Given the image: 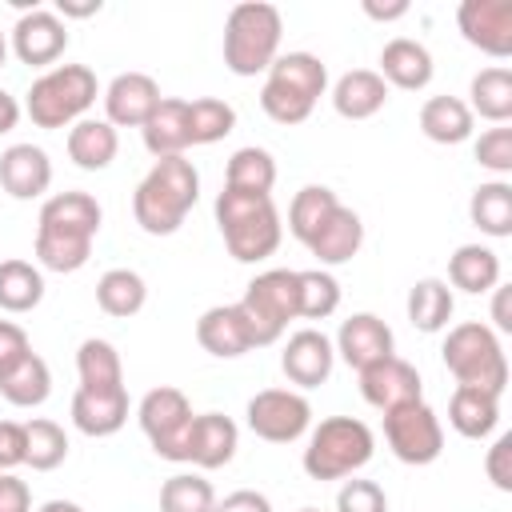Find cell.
Listing matches in <instances>:
<instances>
[{
  "mask_svg": "<svg viewBox=\"0 0 512 512\" xmlns=\"http://www.w3.org/2000/svg\"><path fill=\"white\" fill-rule=\"evenodd\" d=\"M100 232V204L88 192H56L36 220V260L48 272H80Z\"/></svg>",
  "mask_w": 512,
  "mask_h": 512,
  "instance_id": "cell-1",
  "label": "cell"
},
{
  "mask_svg": "<svg viewBox=\"0 0 512 512\" xmlns=\"http://www.w3.org/2000/svg\"><path fill=\"white\" fill-rule=\"evenodd\" d=\"M200 196V176L192 168V160L184 156H164L148 168V176L136 184L132 196V216L148 236H172L184 216L192 212Z\"/></svg>",
  "mask_w": 512,
  "mask_h": 512,
  "instance_id": "cell-2",
  "label": "cell"
},
{
  "mask_svg": "<svg viewBox=\"0 0 512 512\" xmlns=\"http://www.w3.org/2000/svg\"><path fill=\"white\" fill-rule=\"evenodd\" d=\"M216 224H220V236H224L228 252L240 264L268 260L280 248V236H284V224H280V212H276L272 196H260V192L224 188L216 196Z\"/></svg>",
  "mask_w": 512,
  "mask_h": 512,
  "instance_id": "cell-3",
  "label": "cell"
},
{
  "mask_svg": "<svg viewBox=\"0 0 512 512\" xmlns=\"http://www.w3.org/2000/svg\"><path fill=\"white\" fill-rule=\"evenodd\" d=\"M328 88V68L312 52H288L276 56L268 68V80L260 88V108L276 124H304L316 108V100Z\"/></svg>",
  "mask_w": 512,
  "mask_h": 512,
  "instance_id": "cell-4",
  "label": "cell"
},
{
  "mask_svg": "<svg viewBox=\"0 0 512 512\" xmlns=\"http://www.w3.org/2000/svg\"><path fill=\"white\" fill-rule=\"evenodd\" d=\"M440 356H444V368L464 388H480V392H492V396H500L508 388V356L500 348V336L480 320L456 324L448 332Z\"/></svg>",
  "mask_w": 512,
  "mask_h": 512,
  "instance_id": "cell-5",
  "label": "cell"
},
{
  "mask_svg": "<svg viewBox=\"0 0 512 512\" xmlns=\"http://www.w3.org/2000/svg\"><path fill=\"white\" fill-rule=\"evenodd\" d=\"M280 36H284V24H280V12L272 4H260V0L236 4L228 12V24H224L228 72H236V76L268 72L276 52H280Z\"/></svg>",
  "mask_w": 512,
  "mask_h": 512,
  "instance_id": "cell-6",
  "label": "cell"
},
{
  "mask_svg": "<svg viewBox=\"0 0 512 512\" xmlns=\"http://www.w3.org/2000/svg\"><path fill=\"white\" fill-rule=\"evenodd\" d=\"M376 452V436L356 416H328L316 424L304 448V472L312 480H344L360 472Z\"/></svg>",
  "mask_w": 512,
  "mask_h": 512,
  "instance_id": "cell-7",
  "label": "cell"
},
{
  "mask_svg": "<svg viewBox=\"0 0 512 512\" xmlns=\"http://www.w3.org/2000/svg\"><path fill=\"white\" fill-rule=\"evenodd\" d=\"M96 104V72L88 64H60L32 80L28 88V120L36 128H68L84 120V112Z\"/></svg>",
  "mask_w": 512,
  "mask_h": 512,
  "instance_id": "cell-8",
  "label": "cell"
},
{
  "mask_svg": "<svg viewBox=\"0 0 512 512\" xmlns=\"http://www.w3.org/2000/svg\"><path fill=\"white\" fill-rule=\"evenodd\" d=\"M244 320H248V332H252V348H264V344H276L288 328V320L300 316V296H296V272L292 268H268L260 272L244 296L236 300Z\"/></svg>",
  "mask_w": 512,
  "mask_h": 512,
  "instance_id": "cell-9",
  "label": "cell"
},
{
  "mask_svg": "<svg viewBox=\"0 0 512 512\" xmlns=\"http://www.w3.org/2000/svg\"><path fill=\"white\" fill-rule=\"evenodd\" d=\"M140 428L148 436V444L156 448L160 460H176V464H188V428H192V404L180 388H152L144 400H140Z\"/></svg>",
  "mask_w": 512,
  "mask_h": 512,
  "instance_id": "cell-10",
  "label": "cell"
},
{
  "mask_svg": "<svg viewBox=\"0 0 512 512\" xmlns=\"http://www.w3.org/2000/svg\"><path fill=\"white\" fill-rule=\"evenodd\" d=\"M384 440L392 448L396 460L404 464H432L440 452H444V428H440V416L424 404V400H412V404H400L392 412H384Z\"/></svg>",
  "mask_w": 512,
  "mask_h": 512,
  "instance_id": "cell-11",
  "label": "cell"
},
{
  "mask_svg": "<svg viewBox=\"0 0 512 512\" xmlns=\"http://www.w3.org/2000/svg\"><path fill=\"white\" fill-rule=\"evenodd\" d=\"M248 428L268 444H292L312 424V404L292 388H264L248 400Z\"/></svg>",
  "mask_w": 512,
  "mask_h": 512,
  "instance_id": "cell-12",
  "label": "cell"
},
{
  "mask_svg": "<svg viewBox=\"0 0 512 512\" xmlns=\"http://www.w3.org/2000/svg\"><path fill=\"white\" fill-rule=\"evenodd\" d=\"M464 40L496 60L512 56V0H464L456 8Z\"/></svg>",
  "mask_w": 512,
  "mask_h": 512,
  "instance_id": "cell-13",
  "label": "cell"
},
{
  "mask_svg": "<svg viewBox=\"0 0 512 512\" xmlns=\"http://www.w3.org/2000/svg\"><path fill=\"white\" fill-rule=\"evenodd\" d=\"M68 48V28L56 12L48 8H32L16 20L12 28V52L20 56V64H32V68H44L52 60H60Z\"/></svg>",
  "mask_w": 512,
  "mask_h": 512,
  "instance_id": "cell-14",
  "label": "cell"
},
{
  "mask_svg": "<svg viewBox=\"0 0 512 512\" xmlns=\"http://www.w3.org/2000/svg\"><path fill=\"white\" fill-rule=\"evenodd\" d=\"M160 84L148 72H120L104 92V120L112 128H144V120L160 104Z\"/></svg>",
  "mask_w": 512,
  "mask_h": 512,
  "instance_id": "cell-15",
  "label": "cell"
},
{
  "mask_svg": "<svg viewBox=\"0 0 512 512\" xmlns=\"http://www.w3.org/2000/svg\"><path fill=\"white\" fill-rule=\"evenodd\" d=\"M392 348H396L392 328H388L380 316H372V312L348 316V320L340 324V332H336V352H340L344 364L356 368V372H364V368H372V364L396 356Z\"/></svg>",
  "mask_w": 512,
  "mask_h": 512,
  "instance_id": "cell-16",
  "label": "cell"
},
{
  "mask_svg": "<svg viewBox=\"0 0 512 512\" xmlns=\"http://www.w3.org/2000/svg\"><path fill=\"white\" fill-rule=\"evenodd\" d=\"M332 364H336V348H332V340H328L324 332H316V328L292 332L288 344H284V352H280L284 376H288L292 384H300V388L324 384V380L332 376Z\"/></svg>",
  "mask_w": 512,
  "mask_h": 512,
  "instance_id": "cell-17",
  "label": "cell"
},
{
  "mask_svg": "<svg viewBox=\"0 0 512 512\" xmlns=\"http://www.w3.org/2000/svg\"><path fill=\"white\" fill-rule=\"evenodd\" d=\"M360 396H364L372 408L392 412V408H400V404L420 400V372H416L408 360L388 356V360H380V364H372V368L360 372Z\"/></svg>",
  "mask_w": 512,
  "mask_h": 512,
  "instance_id": "cell-18",
  "label": "cell"
},
{
  "mask_svg": "<svg viewBox=\"0 0 512 512\" xmlns=\"http://www.w3.org/2000/svg\"><path fill=\"white\" fill-rule=\"evenodd\" d=\"M52 184V160L36 144H12L0 156V188L12 200H36Z\"/></svg>",
  "mask_w": 512,
  "mask_h": 512,
  "instance_id": "cell-19",
  "label": "cell"
},
{
  "mask_svg": "<svg viewBox=\"0 0 512 512\" xmlns=\"http://www.w3.org/2000/svg\"><path fill=\"white\" fill-rule=\"evenodd\" d=\"M236 424L224 416V412H200L192 416V428H188V464L196 468H224L232 456H236Z\"/></svg>",
  "mask_w": 512,
  "mask_h": 512,
  "instance_id": "cell-20",
  "label": "cell"
},
{
  "mask_svg": "<svg viewBox=\"0 0 512 512\" xmlns=\"http://www.w3.org/2000/svg\"><path fill=\"white\" fill-rule=\"evenodd\" d=\"M196 340H200L204 352H212L220 360L244 356L252 348V332H248V320H244L240 304H216V308H208L196 320Z\"/></svg>",
  "mask_w": 512,
  "mask_h": 512,
  "instance_id": "cell-21",
  "label": "cell"
},
{
  "mask_svg": "<svg viewBox=\"0 0 512 512\" xmlns=\"http://www.w3.org/2000/svg\"><path fill=\"white\" fill-rule=\"evenodd\" d=\"M128 420V388H108V392H88L76 388L72 396V424L84 436H112Z\"/></svg>",
  "mask_w": 512,
  "mask_h": 512,
  "instance_id": "cell-22",
  "label": "cell"
},
{
  "mask_svg": "<svg viewBox=\"0 0 512 512\" xmlns=\"http://www.w3.org/2000/svg\"><path fill=\"white\" fill-rule=\"evenodd\" d=\"M380 80L392 88H404V92H420L432 80V52L408 36L388 40L380 52Z\"/></svg>",
  "mask_w": 512,
  "mask_h": 512,
  "instance_id": "cell-23",
  "label": "cell"
},
{
  "mask_svg": "<svg viewBox=\"0 0 512 512\" xmlns=\"http://www.w3.org/2000/svg\"><path fill=\"white\" fill-rule=\"evenodd\" d=\"M144 148L164 160V156H184V148L192 144V132H188V100H176V96H164L156 104V112L144 120Z\"/></svg>",
  "mask_w": 512,
  "mask_h": 512,
  "instance_id": "cell-24",
  "label": "cell"
},
{
  "mask_svg": "<svg viewBox=\"0 0 512 512\" xmlns=\"http://www.w3.org/2000/svg\"><path fill=\"white\" fill-rule=\"evenodd\" d=\"M364 244V224L352 208L336 204V212L316 228V236L308 240V252L320 260V264H348Z\"/></svg>",
  "mask_w": 512,
  "mask_h": 512,
  "instance_id": "cell-25",
  "label": "cell"
},
{
  "mask_svg": "<svg viewBox=\"0 0 512 512\" xmlns=\"http://www.w3.org/2000/svg\"><path fill=\"white\" fill-rule=\"evenodd\" d=\"M384 100H388V84L372 68H352L332 88V108L344 120H368V116H376L384 108Z\"/></svg>",
  "mask_w": 512,
  "mask_h": 512,
  "instance_id": "cell-26",
  "label": "cell"
},
{
  "mask_svg": "<svg viewBox=\"0 0 512 512\" xmlns=\"http://www.w3.org/2000/svg\"><path fill=\"white\" fill-rule=\"evenodd\" d=\"M116 152H120V136H116V128L108 120H88L84 116V120L72 124V132H68V156H72L76 168L100 172V168H108L116 160Z\"/></svg>",
  "mask_w": 512,
  "mask_h": 512,
  "instance_id": "cell-27",
  "label": "cell"
},
{
  "mask_svg": "<svg viewBox=\"0 0 512 512\" xmlns=\"http://www.w3.org/2000/svg\"><path fill=\"white\" fill-rule=\"evenodd\" d=\"M448 424L468 440H484L500 424V396L456 384V392L448 400Z\"/></svg>",
  "mask_w": 512,
  "mask_h": 512,
  "instance_id": "cell-28",
  "label": "cell"
},
{
  "mask_svg": "<svg viewBox=\"0 0 512 512\" xmlns=\"http://www.w3.org/2000/svg\"><path fill=\"white\" fill-rule=\"evenodd\" d=\"M420 132L432 144H464L472 136V112L460 96H428L420 108Z\"/></svg>",
  "mask_w": 512,
  "mask_h": 512,
  "instance_id": "cell-29",
  "label": "cell"
},
{
  "mask_svg": "<svg viewBox=\"0 0 512 512\" xmlns=\"http://www.w3.org/2000/svg\"><path fill=\"white\" fill-rule=\"evenodd\" d=\"M448 280L460 288V292H492L500 284V256L484 244H460L448 260Z\"/></svg>",
  "mask_w": 512,
  "mask_h": 512,
  "instance_id": "cell-30",
  "label": "cell"
},
{
  "mask_svg": "<svg viewBox=\"0 0 512 512\" xmlns=\"http://www.w3.org/2000/svg\"><path fill=\"white\" fill-rule=\"evenodd\" d=\"M48 392H52V372H48V364H44L36 352L20 356V360L0 376V396H4L8 404H16V408H36V404L48 400Z\"/></svg>",
  "mask_w": 512,
  "mask_h": 512,
  "instance_id": "cell-31",
  "label": "cell"
},
{
  "mask_svg": "<svg viewBox=\"0 0 512 512\" xmlns=\"http://www.w3.org/2000/svg\"><path fill=\"white\" fill-rule=\"evenodd\" d=\"M472 104L468 112L472 116H484L492 124H508L512 120V72L504 64H492V68H480L472 76Z\"/></svg>",
  "mask_w": 512,
  "mask_h": 512,
  "instance_id": "cell-32",
  "label": "cell"
},
{
  "mask_svg": "<svg viewBox=\"0 0 512 512\" xmlns=\"http://www.w3.org/2000/svg\"><path fill=\"white\" fill-rule=\"evenodd\" d=\"M144 300H148V284H144V276L132 272V268H108V272L96 280V304H100L108 316H116V320L136 316V312L144 308Z\"/></svg>",
  "mask_w": 512,
  "mask_h": 512,
  "instance_id": "cell-33",
  "label": "cell"
},
{
  "mask_svg": "<svg viewBox=\"0 0 512 512\" xmlns=\"http://www.w3.org/2000/svg\"><path fill=\"white\" fill-rule=\"evenodd\" d=\"M468 216L484 236H512V184L508 180H488L472 192Z\"/></svg>",
  "mask_w": 512,
  "mask_h": 512,
  "instance_id": "cell-34",
  "label": "cell"
},
{
  "mask_svg": "<svg viewBox=\"0 0 512 512\" xmlns=\"http://www.w3.org/2000/svg\"><path fill=\"white\" fill-rule=\"evenodd\" d=\"M452 308H456L452 288H448L444 280H436V276L416 280L412 292H408V320H412L420 332H440V328L452 320Z\"/></svg>",
  "mask_w": 512,
  "mask_h": 512,
  "instance_id": "cell-35",
  "label": "cell"
},
{
  "mask_svg": "<svg viewBox=\"0 0 512 512\" xmlns=\"http://www.w3.org/2000/svg\"><path fill=\"white\" fill-rule=\"evenodd\" d=\"M76 372H80V388L88 392H108V388H124V368H120V352L108 340H84L76 352Z\"/></svg>",
  "mask_w": 512,
  "mask_h": 512,
  "instance_id": "cell-36",
  "label": "cell"
},
{
  "mask_svg": "<svg viewBox=\"0 0 512 512\" xmlns=\"http://www.w3.org/2000/svg\"><path fill=\"white\" fill-rule=\"evenodd\" d=\"M272 184H276V160H272V152H264V148H256V144L232 152L228 172H224V188L272 196Z\"/></svg>",
  "mask_w": 512,
  "mask_h": 512,
  "instance_id": "cell-37",
  "label": "cell"
},
{
  "mask_svg": "<svg viewBox=\"0 0 512 512\" xmlns=\"http://www.w3.org/2000/svg\"><path fill=\"white\" fill-rule=\"evenodd\" d=\"M44 300V276L28 260H0V308L32 312Z\"/></svg>",
  "mask_w": 512,
  "mask_h": 512,
  "instance_id": "cell-38",
  "label": "cell"
},
{
  "mask_svg": "<svg viewBox=\"0 0 512 512\" xmlns=\"http://www.w3.org/2000/svg\"><path fill=\"white\" fill-rule=\"evenodd\" d=\"M336 192L332 188H324V184H308V188H300L296 196H292V204H288V232L308 248V240L316 236V228L336 212Z\"/></svg>",
  "mask_w": 512,
  "mask_h": 512,
  "instance_id": "cell-39",
  "label": "cell"
},
{
  "mask_svg": "<svg viewBox=\"0 0 512 512\" xmlns=\"http://www.w3.org/2000/svg\"><path fill=\"white\" fill-rule=\"evenodd\" d=\"M64 456H68V436L56 420L36 416L24 424V464H32L36 472H52L64 464Z\"/></svg>",
  "mask_w": 512,
  "mask_h": 512,
  "instance_id": "cell-40",
  "label": "cell"
},
{
  "mask_svg": "<svg viewBox=\"0 0 512 512\" xmlns=\"http://www.w3.org/2000/svg\"><path fill=\"white\" fill-rule=\"evenodd\" d=\"M216 492L200 472H176L160 488V512H212Z\"/></svg>",
  "mask_w": 512,
  "mask_h": 512,
  "instance_id": "cell-41",
  "label": "cell"
},
{
  "mask_svg": "<svg viewBox=\"0 0 512 512\" xmlns=\"http://www.w3.org/2000/svg\"><path fill=\"white\" fill-rule=\"evenodd\" d=\"M232 128H236V108L228 100H216V96L188 100V132H192V144H216Z\"/></svg>",
  "mask_w": 512,
  "mask_h": 512,
  "instance_id": "cell-42",
  "label": "cell"
},
{
  "mask_svg": "<svg viewBox=\"0 0 512 512\" xmlns=\"http://www.w3.org/2000/svg\"><path fill=\"white\" fill-rule=\"evenodd\" d=\"M296 296H300V316L304 320H328L340 308V284L324 268L296 272Z\"/></svg>",
  "mask_w": 512,
  "mask_h": 512,
  "instance_id": "cell-43",
  "label": "cell"
},
{
  "mask_svg": "<svg viewBox=\"0 0 512 512\" xmlns=\"http://www.w3.org/2000/svg\"><path fill=\"white\" fill-rule=\"evenodd\" d=\"M476 160H480L488 172L508 176V172H512V128L496 124V128L480 132V140H476Z\"/></svg>",
  "mask_w": 512,
  "mask_h": 512,
  "instance_id": "cell-44",
  "label": "cell"
},
{
  "mask_svg": "<svg viewBox=\"0 0 512 512\" xmlns=\"http://www.w3.org/2000/svg\"><path fill=\"white\" fill-rule=\"evenodd\" d=\"M336 512H388V496L376 480H344L336 492Z\"/></svg>",
  "mask_w": 512,
  "mask_h": 512,
  "instance_id": "cell-45",
  "label": "cell"
},
{
  "mask_svg": "<svg viewBox=\"0 0 512 512\" xmlns=\"http://www.w3.org/2000/svg\"><path fill=\"white\" fill-rule=\"evenodd\" d=\"M484 472H488V480H492L500 492H512V432L496 436V444L488 448Z\"/></svg>",
  "mask_w": 512,
  "mask_h": 512,
  "instance_id": "cell-46",
  "label": "cell"
},
{
  "mask_svg": "<svg viewBox=\"0 0 512 512\" xmlns=\"http://www.w3.org/2000/svg\"><path fill=\"white\" fill-rule=\"evenodd\" d=\"M24 464V424L0 420V472H12Z\"/></svg>",
  "mask_w": 512,
  "mask_h": 512,
  "instance_id": "cell-47",
  "label": "cell"
},
{
  "mask_svg": "<svg viewBox=\"0 0 512 512\" xmlns=\"http://www.w3.org/2000/svg\"><path fill=\"white\" fill-rule=\"evenodd\" d=\"M28 352H32V348H28L24 328L12 324V320H0V376H4L20 356H28Z\"/></svg>",
  "mask_w": 512,
  "mask_h": 512,
  "instance_id": "cell-48",
  "label": "cell"
},
{
  "mask_svg": "<svg viewBox=\"0 0 512 512\" xmlns=\"http://www.w3.org/2000/svg\"><path fill=\"white\" fill-rule=\"evenodd\" d=\"M0 512H32V492L12 472H0Z\"/></svg>",
  "mask_w": 512,
  "mask_h": 512,
  "instance_id": "cell-49",
  "label": "cell"
},
{
  "mask_svg": "<svg viewBox=\"0 0 512 512\" xmlns=\"http://www.w3.org/2000/svg\"><path fill=\"white\" fill-rule=\"evenodd\" d=\"M212 512H272V504H268V496H264V492L236 488V492H228Z\"/></svg>",
  "mask_w": 512,
  "mask_h": 512,
  "instance_id": "cell-50",
  "label": "cell"
},
{
  "mask_svg": "<svg viewBox=\"0 0 512 512\" xmlns=\"http://www.w3.org/2000/svg\"><path fill=\"white\" fill-rule=\"evenodd\" d=\"M496 296H492V320H496V328L500 332H512V288H492Z\"/></svg>",
  "mask_w": 512,
  "mask_h": 512,
  "instance_id": "cell-51",
  "label": "cell"
},
{
  "mask_svg": "<svg viewBox=\"0 0 512 512\" xmlns=\"http://www.w3.org/2000/svg\"><path fill=\"white\" fill-rule=\"evenodd\" d=\"M364 12H368L372 20H400V16L408 12V4H404V0H396V4H376V0H364Z\"/></svg>",
  "mask_w": 512,
  "mask_h": 512,
  "instance_id": "cell-52",
  "label": "cell"
},
{
  "mask_svg": "<svg viewBox=\"0 0 512 512\" xmlns=\"http://www.w3.org/2000/svg\"><path fill=\"white\" fill-rule=\"evenodd\" d=\"M16 120H20V104H16V96H8V92L0 88V136L12 132Z\"/></svg>",
  "mask_w": 512,
  "mask_h": 512,
  "instance_id": "cell-53",
  "label": "cell"
},
{
  "mask_svg": "<svg viewBox=\"0 0 512 512\" xmlns=\"http://www.w3.org/2000/svg\"><path fill=\"white\" fill-rule=\"evenodd\" d=\"M92 12H100V0H88V4L60 0V16H92Z\"/></svg>",
  "mask_w": 512,
  "mask_h": 512,
  "instance_id": "cell-54",
  "label": "cell"
},
{
  "mask_svg": "<svg viewBox=\"0 0 512 512\" xmlns=\"http://www.w3.org/2000/svg\"><path fill=\"white\" fill-rule=\"evenodd\" d=\"M40 512H84V508L72 500H48V504H40Z\"/></svg>",
  "mask_w": 512,
  "mask_h": 512,
  "instance_id": "cell-55",
  "label": "cell"
},
{
  "mask_svg": "<svg viewBox=\"0 0 512 512\" xmlns=\"http://www.w3.org/2000/svg\"><path fill=\"white\" fill-rule=\"evenodd\" d=\"M4 60H8V40H4V32H0V68H4Z\"/></svg>",
  "mask_w": 512,
  "mask_h": 512,
  "instance_id": "cell-56",
  "label": "cell"
},
{
  "mask_svg": "<svg viewBox=\"0 0 512 512\" xmlns=\"http://www.w3.org/2000/svg\"><path fill=\"white\" fill-rule=\"evenodd\" d=\"M300 512H320V508H300Z\"/></svg>",
  "mask_w": 512,
  "mask_h": 512,
  "instance_id": "cell-57",
  "label": "cell"
}]
</instances>
